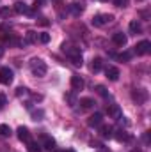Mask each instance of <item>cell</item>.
<instances>
[{"label": "cell", "mask_w": 151, "mask_h": 152, "mask_svg": "<svg viewBox=\"0 0 151 152\" xmlns=\"http://www.w3.org/2000/svg\"><path fill=\"white\" fill-rule=\"evenodd\" d=\"M36 39H38V34L30 30V32H27V37H25V42H27V44H30V42H34Z\"/></svg>", "instance_id": "cb8c5ba5"}, {"label": "cell", "mask_w": 151, "mask_h": 152, "mask_svg": "<svg viewBox=\"0 0 151 152\" xmlns=\"http://www.w3.org/2000/svg\"><path fill=\"white\" fill-rule=\"evenodd\" d=\"M43 110H39V112H34V113H32V117H34V120H41V117H43Z\"/></svg>", "instance_id": "4316f807"}, {"label": "cell", "mask_w": 151, "mask_h": 152, "mask_svg": "<svg viewBox=\"0 0 151 152\" xmlns=\"http://www.w3.org/2000/svg\"><path fill=\"white\" fill-rule=\"evenodd\" d=\"M70 12H71L73 16H80V14L84 12V4H82V2H73V4L70 5Z\"/></svg>", "instance_id": "5bb4252c"}, {"label": "cell", "mask_w": 151, "mask_h": 152, "mask_svg": "<svg viewBox=\"0 0 151 152\" xmlns=\"http://www.w3.org/2000/svg\"><path fill=\"white\" fill-rule=\"evenodd\" d=\"M114 4H115V5H117V7H121V5H123V4H124V0H114Z\"/></svg>", "instance_id": "1f68e13d"}, {"label": "cell", "mask_w": 151, "mask_h": 152, "mask_svg": "<svg viewBox=\"0 0 151 152\" xmlns=\"http://www.w3.org/2000/svg\"><path fill=\"white\" fill-rule=\"evenodd\" d=\"M25 94H27V88H25V87H18L16 96H25Z\"/></svg>", "instance_id": "83f0119b"}, {"label": "cell", "mask_w": 151, "mask_h": 152, "mask_svg": "<svg viewBox=\"0 0 151 152\" xmlns=\"http://www.w3.org/2000/svg\"><path fill=\"white\" fill-rule=\"evenodd\" d=\"M100 127V134L103 138H112V127L110 126H98Z\"/></svg>", "instance_id": "e0dca14e"}, {"label": "cell", "mask_w": 151, "mask_h": 152, "mask_svg": "<svg viewBox=\"0 0 151 152\" xmlns=\"http://www.w3.org/2000/svg\"><path fill=\"white\" fill-rule=\"evenodd\" d=\"M71 88H73L75 92H78V90H82V88H84V80H82L78 75L71 76Z\"/></svg>", "instance_id": "8fae6325"}, {"label": "cell", "mask_w": 151, "mask_h": 152, "mask_svg": "<svg viewBox=\"0 0 151 152\" xmlns=\"http://www.w3.org/2000/svg\"><path fill=\"white\" fill-rule=\"evenodd\" d=\"M30 71H32V75L34 76H44L46 75V71H48V67H46V64L41 60V58H32L30 60Z\"/></svg>", "instance_id": "7a4b0ae2"}, {"label": "cell", "mask_w": 151, "mask_h": 152, "mask_svg": "<svg viewBox=\"0 0 151 152\" xmlns=\"http://www.w3.org/2000/svg\"><path fill=\"white\" fill-rule=\"evenodd\" d=\"M126 41H128V37H126V34H123V32H115L112 36V42L115 46H124Z\"/></svg>", "instance_id": "9c48e42d"}, {"label": "cell", "mask_w": 151, "mask_h": 152, "mask_svg": "<svg viewBox=\"0 0 151 152\" xmlns=\"http://www.w3.org/2000/svg\"><path fill=\"white\" fill-rule=\"evenodd\" d=\"M109 117H112L114 120L123 118V112H121V108H119L117 104H110V106H109Z\"/></svg>", "instance_id": "30bf717a"}, {"label": "cell", "mask_w": 151, "mask_h": 152, "mask_svg": "<svg viewBox=\"0 0 151 152\" xmlns=\"http://www.w3.org/2000/svg\"><path fill=\"white\" fill-rule=\"evenodd\" d=\"M16 133H18V138H20V142H25V143H29V142H30V131H29L27 127L20 126Z\"/></svg>", "instance_id": "52a82bcc"}, {"label": "cell", "mask_w": 151, "mask_h": 152, "mask_svg": "<svg viewBox=\"0 0 151 152\" xmlns=\"http://www.w3.org/2000/svg\"><path fill=\"white\" fill-rule=\"evenodd\" d=\"M66 99H68V101H70V104H71V106H73V104H75V97H73V96H71V94H66Z\"/></svg>", "instance_id": "f1b7e54d"}, {"label": "cell", "mask_w": 151, "mask_h": 152, "mask_svg": "<svg viewBox=\"0 0 151 152\" xmlns=\"http://www.w3.org/2000/svg\"><path fill=\"white\" fill-rule=\"evenodd\" d=\"M80 104H82L84 110H87V108H91V106L94 104V101H93L91 97H84V99H80Z\"/></svg>", "instance_id": "44dd1931"}, {"label": "cell", "mask_w": 151, "mask_h": 152, "mask_svg": "<svg viewBox=\"0 0 151 152\" xmlns=\"http://www.w3.org/2000/svg\"><path fill=\"white\" fill-rule=\"evenodd\" d=\"M66 152H75V151H66Z\"/></svg>", "instance_id": "d590c367"}, {"label": "cell", "mask_w": 151, "mask_h": 152, "mask_svg": "<svg viewBox=\"0 0 151 152\" xmlns=\"http://www.w3.org/2000/svg\"><path fill=\"white\" fill-rule=\"evenodd\" d=\"M150 51H151V42L148 39L141 41V42L135 46V53H137V55H148Z\"/></svg>", "instance_id": "5b68a950"}, {"label": "cell", "mask_w": 151, "mask_h": 152, "mask_svg": "<svg viewBox=\"0 0 151 152\" xmlns=\"http://www.w3.org/2000/svg\"><path fill=\"white\" fill-rule=\"evenodd\" d=\"M14 11H16L18 14H29V12H30V7H29L25 2H21V0H20V2H16V4H14Z\"/></svg>", "instance_id": "4fadbf2b"}, {"label": "cell", "mask_w": 151, "mask_h": 152, "mask_svg": "<svg viewBox=\"0 0 151 152\" xmlns=\"http://www.w3.org/2000/svg\"><path fill=\"white\" fill-rule=\"evenodd\" d=\"M2 55H4V50H2V48H0V57H2Z\"/></svg>", "instance_id": "e575fe53"}, {"label": "cell", "mask_w": 151, "mask_h": 152, "mask_svg": "<svg viewBox=\"0 0 151 152\" xmlns=\"http://www.w3.org/2000/svg\"><path fill=\"white\" fill-rule=\"evenodd\" d=\"M41 147H44L46 151H53L55 149V140L52 136H43V145Z\"/></svg>", "instance_id": "9a60e30c"}, {"label": "cell", "mask_w": 151, "mask_h": 152, "mask_svg": "<svg viewBox=\"0 0 151 152\" xmlns=\"http://www.w3.org/2000/svg\"><path fill=\"white\" fill-rule=\"evenodd\" d=\"M144 142H146V143H150V134H148V133L144 134Z\"/></svg>", "instance_id": "d6a6232c"}, {"label": "cell", "mask_w": 151, "mask_h": 152, "mask_svg": "<svg viewBox=\"0 0 151 152\" xmlns=\"http://www.w3.org/2000/svg\"><path fill=\"white\" fill-rule=\"evenodd\" d=\"M27 145H29V152H43V149H41V145H39L38 142H32L30 140Z\"/></svg>", "instance_id": "ffe728a7"}, {"label": "cell", "mask_w": 151, "mask_h": 152, "mask_svg": "<svg viewBox=\"0 0 151 152\" xmlns=\"http://www.w3.org/2000/svg\"><path fill=\"white\" fill-rule=\"evenodd\" d=\"M101 2H109V0H101Z\"/></svg>", "instance_id": "8d00e7d4"}, {"label": "cell", "mask_w": 151, "mask_h": 152, "mask_svg": "<svg viewBox=\"0 0 151 152\" xmlns=\"http://www.w3.org/2000/svg\"><path fill=\"white\" fill-rule=\"evenodd\" d=\"M9 14H11V11H9V9H2V11H0V16H4V18H5V16H9Z\"/></svg>", "instance_id": "4dcf8cb0"}, {"label": "cell", "mask_w": 151, "mask_h": 152, "mask_svg": "<svg viewBox=\"0 0 151 152\" xmlns=\"http://www.w3.org/2000/svg\"><path fill=\"white\" fill-rule=\"evenodd\" d=\"M139 32H141V23L137 20L130 21V34H139Z\"/></svg>", "instance_id": "ac0fdd59"}, {"label": "cell", "mask_w": 151, "mask_h": 152, "mask_svg": "<svg viewBox=\"0 0 151 152\" xmlns=\"http://www.w3.org/2000/svg\"><path fill=\"white\" fill-rule=\"evenodd\" d=\"M132 97L137 101V104H144V103H146V99H148V94H146V90L139 88V90H133Z\"/></svg>", "instance_id": "8992f818"}, {"label": "cell", "mask_w": 151, "mask_h": 152, "mask_svg": "<svg viewBox=\"0 0 151 152\" xmlns=\"http://www.w3.org/2000/svg\"><path fill=\"white\" fill-rule=\"evenodd\" d=\"M96 92H98L101 97H107V96H109V92H107V88H105L103 85H98V87H96Z\"/></svg>", "instance_id": "d4e9b609"}, {"label": "cell", "mask_w": 151, "mask_h": 152, "mask_svg": "<svg viewBox=\"0 0 151 152\" xmlns=\"http://www.w3.org/2000/svg\"><path fill=\"white\" fill-rule=\"evenodd\" d=\"M11 127L7 124H0V136H11Z\"/></svg>", "instance_id": "7402d4cb"}, {"label": "cell", "mask_w": 151, "mask_h": 152, "mask_svg": "<svg viewBox=\"0 0 151 152\" xmlns=\"http://www.w3.org/2000/svg\"><path fill=\"white\" fill-rule=\"evenodd\" d=\"M62 48H64V51L68 53L70 60L73 62V66H76V67H82V66H84V58H82V51H80V48H68L66 44H64Z\"/></svg>", "instance_id": "6da1fadb"}, {"label": "cell", "mask_w": 151, "mask_h": 152, "mask_svg": "<svg viewBox=\"0 0 151 152\" xmlns=\"http://www.w3.org/2000/svg\"><path fill=\"white\" fill-rule=\"evenodd\" d=\"M13 69H9V67H0V83L2 85H9V83H13Z\"/></svg>", "instance_id": "277c9868"}, {"label": "cell", "mask_w": 151, "mask_h": 152, "mask_svg": "<svg viewBox=\"0 0 151 152\" xmlns=\"http://www.w3.org/2000/svg\"><path fill=\"white\" fill-rule=\"evenodd\" d=\"M5 101H7V99H5V96H4V94H0V108H4V106H5Z\"/></svg>", "instance_id": "f546056e"}, {"label": "cell", "mask_w": 151, "mask_h": 152, "mask_svg": "<svg viewBox=\"0 0 151 152\" xmlns=\"http://www.w3.org/2000/svg\"><path fill=\"white\" fill-rule=\"evenodd\" d=\"M91 69H93L94 73H100V71L103 69V60H101L100 57H96V58H93V64H91Z\"/></svg>", "instance_id": "2e32d148"}, {"label": "cell", "mask_w": 151, "mask_h": 152, "mask_svg": "<svg viewBox=\"0 0 151 152\" xmlns=\"http://www.w3.org/2000/svg\"><path fill=\"white\" fill-rule=\"evenodd\" d=\"M137 2H144V0H137Z\"/></svg>", "instance_id": "74e56055"}, {"label": "cell", "mask_w": 151, "mask_h": 152, "mask_svg": "<svg viewBox=\"0 0 151 152\" xmlns=\"http://www.w3.org/2000/svg\"><path fill=\"white\" fill-rule=\"evenodd\" d=\"M112 20H114L112 14H96L93 18V25L94 27H103L107 23H112Z\"/></svg>", "instance_id": "3957f363"}, {"label": "cell", "mask_w": 151, "mask_h": 152, "mask_svg": "<svg viewBox=\"0 0 151 152\" xmlns=\"http://www.w3.org/2000/svg\"><path fill=\"white\" fill-rule=\"evenodd\" d=\"M38 41L41 44H46V42H50V34H46V32H41L38 36Z\"/></svg>", "instance_id": "603a6c76"}, {"label": "cell", "mask_w": 151, "mask_h": 152, "mask_svg": "<svg viewBox=\"0 0 151 152\" xmlns=\"http://www.w3.org/2000/svg\"><path fill=\"white\" fill-rule=\"evenodd\" d=\"M115 138H117V142H130V134L126 133V131H117V134H115Z\"/></svg>", "instance_id": "d6986e66"}, {"label": "cell", "mask_w": 151, "mask_h": 152, "mask_svg": "<svg viewBox=\"0 0 151 152\" xmlns=\"http://www.w3.org/2000/svg\"><path fill=\"white\" fill-rule=\"evenodd\" d=\"M105 73H107V78H109L110 81H117V80H119V69L114 67V66H109V67L105 69Z\"/></svg>", "instance_id": "7c38bea8"}, {"label": "cell", "mask_w": 151, "mask_h": 152, "mask_svg": "<svg viewBox=\"0 0 151 152\" xmlns=\"http://www.w3.org/2000/svg\"><path fill=\"white\" fill-rule=\"evenodd\" d=\"M112 57H117L119 60H130V58H132V53L126 51V53H121V55H112Z\"/></svg>", "instance_id": "484cf974"}, {"label": "cell", "mask_w": 151, "mask_h": 152, "mask_svg": "<svg viewBox=\"0 0 151 152\" xmlns=\"http://www.w3.org/2000/svg\"><path fill=\"white\" fill-rule=\"evenodd\" d=\"M98 152H107V149H100V147H98Z\"/></svg>", "instance_id": "836d02e7"}, {"label": "cell", "mask_w": 151, "mask_h": 152, "mask_svg": "<svg viewBox=\"0 0 151 152\" xmlns=\"http://www.w3.org/2000/svg\"><path fill=\"white\" fill-rule=\"evenodd\" d=\"M101 122H103V115L98 113V112H96L94 115H91L89 120H87V124H89L91 127H98V126H101Z\"/></svg>", "instance_id": "ba28073f"}]
</instances>
